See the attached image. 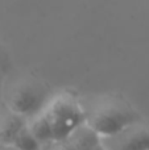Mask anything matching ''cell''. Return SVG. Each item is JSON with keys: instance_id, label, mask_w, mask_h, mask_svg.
Returning a JSON list of instances; mask_svg holds the SVG:
<instances>
[{"instance_id": "obj_1", "label": "cell", "mask_w": 149, "mask_h": 150, "mask_svg": "<svg viewBox=\"0 0 149 150\" xmlns=\"http://www.w3.org/2000/svg\"><path fill=\"white\" fill-rule=\"evenodd\" d=\"M84 105L86 124L102 138L118 134L126 128L144 120L131 103L120 95L103 93L89 100Z\"/></svg>"}, {"instance_id": "obj_2", "label": "cell", "mask_w": 149, "mask_h": 150, "mask_svg": "<svg viewBox=\"0 0 149 150\" xmlns=\"http://www.w3.org/2000/svg\"><path fill=\"white\" fill-rule=\"evenodd\" d=\"M54 133V142L66 141L69 136L86 121L84 105L71 91H60L52 95L44 109Z\"/></svg>"}, {"instance_id": "obj_3", "label": "cell", "mask_w": 149, "mask_h": 150, "mask_svg": "<svg viewBox=\"0 0 149 150\" xmlns=\"http://www.w3.org/2000/svg\"><path fill=\"white\" fill-rule=\"evenodd\" d=\"M50 98L41 82L29 76L20 78L5 93V108L11 113L29 120L44 111Z\"/></svg>"}, {"instance_id": "obj_4", "label": "cell", "mask_w": 149, "mask_h": 150, "mask_svg": "<svg viewBox=\"0 0 149 150\" xmlns=\"http://www.w3.org/2000/svg\"><path fill=\"white\" fill-rule=\"evenodd\" d=\"M107 150H149V121L141 120L111 137L102 138Z\"/></svg>"}, {"instance_id": "obj_5", "label": "cell", "mask_w": 149, "mask_h": 150, "mask_svg": "<svg viewBox=\"0 0 149 150\" xmlns=\"http://www.w3.org/2000/svg\"><path fill=\"white\" fill-rule=\"evenodd\" d=\"M66 141H69L74 148L78 150H94L103 144L102 137L91 127H89L86 122L79 125L69 136V138Z\"/></svg>"}, {"instance_id": "obj_6", "label": "cell", "mask_w": 149, "mask_h": 150, "mask_svg": "<svg viewBox=\"0 0 149 150\" xmlns=\"http://www.w3.org/2000/svg\"><path fill=\"white\" fill-rule=\"evenodd\" d=\"M26 122H28L26 119L7 111L4 116L0 117V144L12 146L13 140L16 138L17 133L26 125Z\"/></svg>"}, {"instance_id": "obj_7", "label": "cell", "mask_w": 149, "mask_h": 150, "mask_svg": "<svg viewBox=\"0 0 149 150\" xmlns=\"http://www.w3.org/2000/svg\"><path fill=\"white\" fill-rule=\"evenodd\" d=\"M28 128L32 134L34 136V138H36L44 148L46 145H50V144L54 142L53 128H52V125H50L49 119H48V116L45 115L44 111L28 120Z\"/></svg>"}, {"instance_id": "obj_8", "label": "cell", "mask_w": 149, "mask_h": 150, "mask_svg": "<svg viewBox=\"0 0 149 150\" xmlns=\"http://www.w3.org/2000/svg\"><path fill=\"white\" fill-rule=\"evenodd\" d=\"M12 146L17 150H42L44 146L34 138V136L31 133L28 128V122L26 125L17 133L16 138L13 140Z\"/></svg>"}, {"instance_id": "obj_9", "label": "cell", "mask_w": 149, "mask_h": 150, "mask_svg": "<svg viewBox=\"0 0 149 150\" xmlns=\"http://www.w3.org/2000/svg\"><path fill=\"white\" fill-rule=\"evenodd\" d=\"M42 150H78L71 145L69 141H57L50 145H46Z\"/></svg>"}, {"instance_id": "obj_10", "label": "cell", "mask_w": 149, "mask_h": 150, "mask_svg": "<svg viewBox=\"0 0 149 150\" xmlns=\"http://www.w3.org/2000/svg\"><path fill=\"white\" fill-rule=\"evenodd\" d=\"M0 150H17V149H15L13 146H7V145H1L0 144Z\"/></svg>"}, {"instance_id": "obj_11", "label": "cell", "mask_w": 149, "mask_h": 150, "mask_svg": "<svg viewBox=\"0 0 149 150\" xmlns=\"http://www.w3.org/2000/svg\"><path fill=\"white\" fill-rule=\"evenodd\" d=\"M94 150H107V149H106L104 146H103V144H102V145L98 146V148H96V149H94Z\"/></svg>"}]
</instances>
